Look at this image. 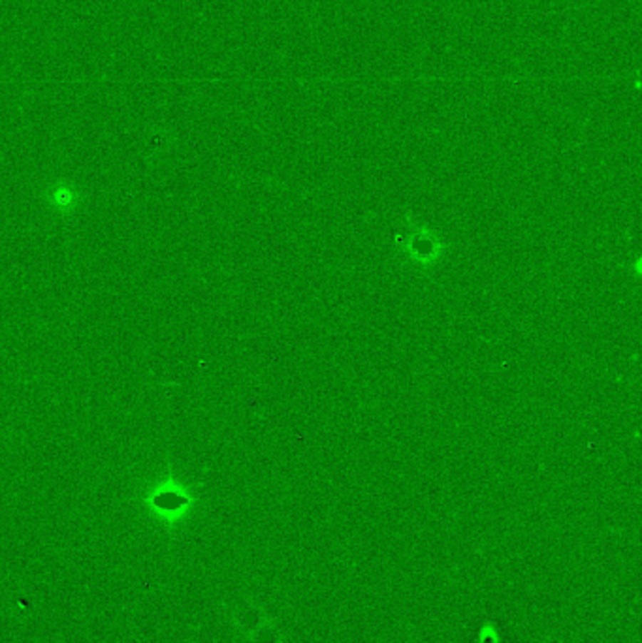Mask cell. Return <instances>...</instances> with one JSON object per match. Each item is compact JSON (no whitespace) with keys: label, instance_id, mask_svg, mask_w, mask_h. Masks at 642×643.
Wrapping results in <instances>:
<instances>
[{"label":"cell","instance_id":"6da1fadb","mask_svg":"<svg viewBox=\"0 0 642 643\" xmlns=\"http://www.w3.org/2000/svg\"><path fill=\"white\" fill-rule=\"evenodd\" d=\"M76 202V192L74 190L66 189V187H58L51 196V204L58 205V207H68V205H74Z\"/></svg>","mask_w":642,"mask_h":643}]
</instances>
